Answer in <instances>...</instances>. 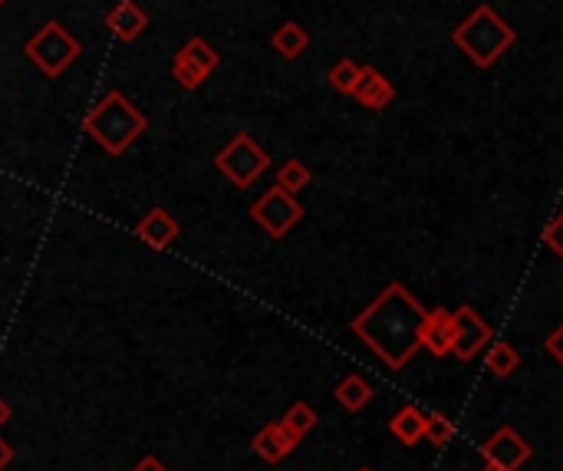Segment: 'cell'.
<instances>
[{"label":"cell","instance_id":"cell-1","mask_svg":"<svg viewBox=\"0 0 563 471\" xmlns=\"http://www.w3.org/2000/svg\"><path fill=\"white\" fill-rule=\"evenodd\" d=\"M425 320V307L409 287L392 280L386 290H379V297L369 304L359 317H353V333L373 350L389 369H405L412 363V356L422 350L419 346V330Z\"/></svg>","mask_w":563,"mask_h":471},{"label":"cell","instance_id":"cell-2","mask_svg":"<svg viewBox=\"0 0 563 471\" xmlns=\"http://www.w3.org/2000/svg\"><path fill=\"white\" fill-rule=\"evenodd\" d=\"M83 132L93 142H99L109 155H126L132 149V142L149 132V116L132 103L126 93L112 89L99 103L86 112L83 119Z\"/></svg>","mask_w":563,"mask_h":471},{"label":"cell","instance_id":"cell-3","mask_svg":"<svg viewBox=\"0 0 563 471\" xmlns=\"http://www.w3.org/2000/svg\"><path fill=\"white\" fill-rule=\"evenodd\" d=\"M452 43L478 70H491L517 43V33L491 4H481L452 30Z\"/></svg>","mask_w":563,"mask_h":471},{"label":"cell","instance_id":"cell-4","mask_svg":"<svg viewBox=\"0 0 563 471\" xmlns=\"http://www.w3.org/2000/svg\"><path fill=\"white\" fill-rule=\"evenodd\" d=\"M27 60L37 66L43 76H50V80H60V76L70 70V66L80 60V40L73 37L70 30H66L60 20H47L33 37L27 40Z\"/></svg>","mask_w":563,"mask_h":471},{"label":"cell","instance_id":"cell-5","mask_svg":"<svg viewBox=\"0 0 563 471\" xmlns=\"http://www.w3.org/2000/svg\"><path fill=\"white\" fill-rule=\"evenodd\" d=\"M215 168L234 188H251L270 168V155L257 145V139H251L247 132H238V136L215 155Z\"/></svg>","mask_w":563,"mask_h":471},{"label":"cell","instance_id":"cell-6","mask_svg":"<svg viewBox=\"0 0 563 471\" xmlns=\"http://www.w3.org/2000/svg\"><path fill=\"white\" fill-rule=\"evenodd\" d=\"M303 215H307V211H303V205L297 201V195L280 192L277 185L267 188V192L251 205V218L261 224V228H264L274 241L287 238L290 228L303 221Z\"/></svg>","mask_w":563,"mask_h":471},{"label":"cell","instance_id":"cell-7","mask_svg":"<svg viewBox=\"0 0 563 471\" xmlns=\"http://www.w3.org/2000/svg\"><path fill=\"white\" fill-rule=\"evenodd\" d=\"M218 63H221V53L211 47L205 37H191L185 47L172 56V76L182 89H198L218 70Z\"/></svg>","mask_w":563,"mask_h":471},{"label":"cell","instance_id":"cell-8","mask_svg":"<svg viewBox=\"0 0 563 471\" xmlns=\"http://www.w3.org/2000/svg\"><path fill=\"white\" fill-rule=\"evenodd\" d=\"M452 356H458L461 363H471L475 356L494 340V330L491 323L481 317L475 307H458L452 310Z\"/></svg>","mask_w":563,"mask_h":471},{"label":"cell","instance_id":"cell-9","mask_svg":"<svg viewBox=\"0 0 563 471\" xmlns=\"http://www.w3.org/2000/svg\"><path fill=\"white\" fill-rule=\"evenodd\" d=\"M531 455H534V448L527 445L511 425H501V429L481 445V458L488 462V468H498V471H517L521 465L531 462Z\"/></svg>","mask_w":563,"mask_h":471},{"label":"cell","instance_id":"cell-10","mask_svg":"<svg viewBox=\"0 0 563 471\" xmlns=\"http://www.w3.org/2000/svg\"><path fill=\"white\" fill-rule=\"evenodd\" d=\"M349 96H353L359 106L379 112V109H389L392 103H396V86H392L386 76L376 70V66H359L356 83H353V89H349Z\"/></svg>","mask_w":563,"mask_h":471},{"label":"cell","instance_id":"cell-11","mask_svg":"<svg viewBox=\"0 0 563 471\" xmlns=\"http://www.w3.org/2000/svg\"><path fill=\"white\" fill-rule=\"evenodd\" d=\"M452 310L445 307H435V310H425V320H422V330H419V346L422 350H429L435 360H445V356H452Z\"/></svg>","mask_w":563,"mask_h":471},{"label":"cell","instance_id":"cell-12","mask_svg":"<svg viewBox=\"0 0 563 471\" xmlns=\"http://www.w3.org/2000/svg\"><path fill=\"white\" fill-rule=\"evenodd\" d=\"M135 238L142 244H149L152 251H168L178 238H182V228H178V221L168 215L165 208H152L149 215L135 224Z\"/></svg>","mask_w":563,"mask_h":471},{"label":"cell","instance_id":"cell-13","mask_svg":"<svg viewBox=\"0 0 563 471\" xmlns=\"http://www.w3.org/2000/svg\"><path fill=\"white\" fill-rule=\"evenodd\" d=\"M297 445H300V442H297L294 435H290L280 422H267L264 429L251 439L254 455L261 458L264 465H280V462H284V458L294 455V448H297Z\"/></svg>","mask_w":563,"mask_h":471},{"label":"cell","instance_id":"cell-14","mask_svg":"<svg viewBox=\"0 0 563 471\" xmlns=\"http://www.w3.org/2000/svg\"><path fill=\"white\" fill-rule=\"evenodd\" d=\"M106 27L119 43H132L135 37H142L145 27H149V14H145L135 0H119V4L106 14Z\"/></svg>","mask_w":563,"mask_h":471},{"label":"cell","instance_id":"cell-15","mask_svg":"<svg viewBox=\"0 0 563 471\" xmlns=\"http://www.w3.org/2000/svg\"><path fill=\"white\" fill-rule=\"evenodd\" d=\"M333 396L346 412H363L369 402H373V386H369L359 373H349V376L340 379V383H336Z\"/></svg>","mask_w":563,"mask_h":471},{"label":"cell","instance_id":"cell-16","mask_svg":"<svg viewBox=\"0 0 563 471\" xmlns=\"http://www.w3.org/2000/svg\"><path fill=\"white\" fill-rule=\"evenodd\" d=\"M392 439L402 445H419L425 435V412L419 406H402L389 422Z\"/></svg>","mask_w":563,"mask_h":471},{"label":"cell","instance_id":"cell-17","mask_svg":"<svg viewBox=\"0 0 563 471\" xmlns=\"http://www.w3.org/2000/svg\"><path fill=\"white\" fill-rule=\"evenodd\" d=\"M270 47L284 56V60H297V56H303V53H307V47H310V33L303 30L297 20H287V24H280L274 30Z\"/></svg>","mask_w":563,"mask_h":471},{"label":"cell","instance_id":"cell-18","mask_svg":"<svg viewBox=\"0 0 563 471\" xmlns=\"http://www.w3.org/2000/svg\"><path fill=\"white\" fill-rule=\"evenodd\" d=\"M484 369H488L494 379H511L517 369H521V353H517L511 343L491 340L488 356H484Z\"/></svg>","mask_w":563,"mask_h":471},{"label":"cell","instance_id":"cell-19","mask_svg":"<svg viewBox=\"0 0 563 471\" xmlns=\"http://www.w3.org/2000/svg\"><path fill=\"white\" fill-rule=\"evenodd\" d=\"M277 422L284 425V429H287L290 435H294L297 442H303L313 429H317V422H320V419H317V412H313L310 402H294V406H290Z\"/></svg>","mask_w":563,"mask_h":471},{"label":"cell","instance_id":"cell-20","mask_svg":"<svg viewBox=\"0 0 563 471\" xmlns=\"http://www.w3.org/2000/svg\"><path fill=\"white\" fill-rule=\"evenodd\" d=\"M310 182H313V172L300 159H287L277 168V188L287 195H300L303 188H310Z\"/></svg>","mask_w":563,"mask_h":471},{"label":"cell","instance_id":"cell-21","mask_svg":"<svg viewBox=\"0 0 563 471\" xmlns=\"http://www.w3.org/2000/svg\"><path fill=\"white\" fill-rule=\"evenodd\" d=\"M455 422L445 416V412H429L425 416V435L422 439H429L435 448H445V445H452L455 442Z\"/></svg>","mask_w":563,"mask_h":471},{"label":"cell","instance_id":"cell-22","mask_svg":"<svg viewBox=\"0 0 563 471\" xmlns=\"http://www.w3.org/2000/svg\"><path fill=\"white\" fill-rule=\"evenodd\" d=\"M356 73H359V63H353L349 56H343V60L333 63V70H330L326 80H330V86L336 89V93L349 96V89H353V83H356Z\"/></svg>","mask_w":563,"mask_h":471},{"label":"cell","instance_id":"cell-23","mask_svg":"<svg viewBox=\"0 0 563 471\" xmlns=\"http://www.w3.org/2000/svg\"><path fill=\"white\" fill-rule=\"evenodd\" d=\"M560 231H563V215L557 211V215L547 221L544 234H540V238H544V244H547V248L554 251L557 257H563V241H560Z\"/></svg>","mask_w":563,"mask_h":471},{"label":"cell","instance_id":"cell-24","mask_svg":"<svg viewBox=\"0 0 563 471\" xmlns=\"http://www.w3.org/2000/svg\"><path fill=\"white\" fill-rule=\"evenodd\" d=\"M560 340H563V327H554V330H550V336H547V343H544V350L550 353V360H554V363H563Z\"/></svg>","mask_w":563,"mask_h":471},{"label":"cell","instance_id":"cell-25","mask_svg":"<svg viewBox=\"0 0 563 471\" xmlns=\"http://www.w3.org/2000/svg\"><path fill=\"white\" fill-rule=\"evenodd\" d=\"M132 471H168V468L155 455H145V458H139V462L132 465Z\"/></svg>","mask_w":563,"mask_h":471},{"label":"cell","instance_id":"cell-26","mask_svg":"<svg viewBox=\"0 0 563 471\" xmlns=\"http://www.w3.org/2000/svg\"><path fill=\"white\" fill-rule=\"evenodd\" d=\"M10 462H14V448H10L4 439H0V471H4Z\"/></svg>","mask_w":563,"mask_h":471},{"label":"cell","instance_id":"cell-27","mask_svg":"<svg viewBox=\"0 0 563 471\" xmlns=\"http://www.w3.org/2000/svg\"><path fill=\"white\" fill-rule=\"evenodd\" d=\"M7 422H10V402L0 396V429H4Z\"/></svg>","mask_w":563,"mask_h":471},{"label":"cell","instance_id":"cell-28","mask_svg":"<svg viewBox=\"0 0 563 471\" xmlns=\"http://www.w3.org/2000/svg\"><path fill=\"white\" fill-rule=\"evenodd\" d=\"M356 471H373V468H366V465H363V468H356Z\"/></svg>","mask_w":563,"mask_h":471},{"label":"cell","instance_id":"cell-29","mask_svg":"<svg viewBox=\"0 0 563 471\" xmlns=\"http://www.w3.org/2000/svg\"><path fill=\"white\" fill-rule=\"evenodd\" d=\"M484 471H498V468H484Z\"/></svg>","mask_w":563,"mask_h":471},{"label":"cell","instance_id":"cell-30","mask_svg":"<svg viewBox=\"0 0 563 471\" xmlns=\"http://www.w3.org/2000/svg\"><path fill=\"white\" fill-rule=\"evenodd\" d=\"M4 4H7V0H0V7H4Z\"/></svg>","mask_w":563,"mask_h":471}]
</instances>
